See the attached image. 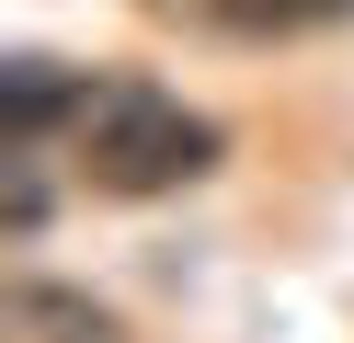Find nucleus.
Listing matches in <instances>:
<instances>
[{"label": "nucleus", "instance_id": "nucleus-1", "mask_svg": "<svg viewBox=\"0 0 354 343\" xmlns=\"http://www.w3.org/2000/svg\"><path fill=\"white\" fill-rule=\"evenodd\" d=\"M217 114H194L183 91H160V80H92L80 91V114H69V172L92 183V195H183V183H206L217 172Z\"/></svg>", "mask_w": 354, "mask_h": 343}, {"label": "nucleus", "instance_id": "nucleus-2", "mask_svg": "<svg viewBox=\"0 0 354 343\" xmlns=\"http://www.w3.org/2000/svg\"><path fill=\"white\" fill-rule=\"evenodd\" d=\"M194 23H217V35H240V46H286V35L354 23V0H194Z\"/></svg>", "mask_w": 354, "mask_h": 343}, {"label": "nucleus", "instance_id": "nucleus-3", "mask_svg": "<svg viewBox=\"0 0 354 343\" xmlns=\"http://www.w3.org/2000/svg\"><path fill=\"white\" fill-rule=\"evenodd\" d=\"M0 320H12V343H115V320L92 297H69V286H12Z\"/></svg>", "mask_w": 354, "mask_h": 343}, {"label": "nucleus", "instance_id": "nucleus-4", "mask_svg": "<svg viewBox=\"0 0 354 343\" xmlns=\"http://www.w3.org/2000/svg\"><path fill=\"white\" fill-rule=\"evenodd\" d=\"M80 91H92V80H57L46 58H12V114H0V126H12V149H35L46 126H69Z\"/></svg>", "mask_w": 354, "mask_h": 343}]
</instances>
